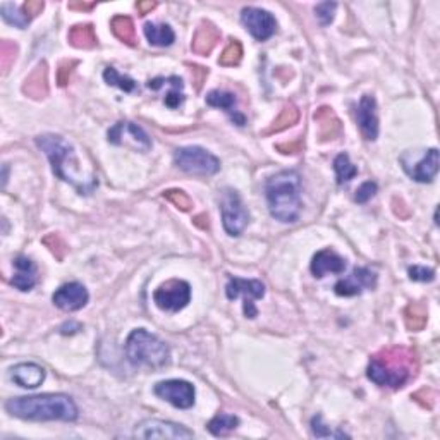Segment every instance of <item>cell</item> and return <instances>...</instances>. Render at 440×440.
Returning <instances> with one entry per match:
<instances>
[{
  "mask_svg": "<svg viewBox=\"0 0 440 440\" xmlns=\"http://www.w3.org/2000/svg\"><path fill=\"white\" fill-rule=\"evenodd\" d=\"M88 299H90V294H88L86 287L79 282L64 284L52 296L54 305L62 312H77L86 306Z\"/></svg>",
  "mask_w": 440,
  "mask_h": 440,
  "instance_id": "obj_16",
  "label": "cell"
},
{
  "mask_svg": "<svg viewBox=\"0 0 440 440\" xmlns=\"http://www.w3.org/2000/svg\"><path fill=\"white\" fill-rule=\"evenodd\" d=\"M236 95L231 91H222V90H213L206 95V103L210 107H217V109H224L227 112L232 114V109L236 107Z\"/></svg>",
  "mask_w": 440,
  "mask_h": 440,
  "instance_id": "obj_35",
  "label": "cell"
},
{
  "mask_svg": "<svg viewBox=\"0 0 440 440\" xmlns=\"http://www.w3.org/2000/svg\"><path fill=\"white\" fill-rule=\"evenodd\" d=\"M241 23L258 42H265L277 31V21L268 10L258 7H245L241 10Z\"/></svg>",
  "mask_w": 440,
  "mask_h": 440,
  "instance_id": "obj_12",
  "label": "cell"
},
{
  "mask_svg": "<svg viewBox=\"0 0 440 440\" xmlns=\"http://www.w3.org/2000/svg\"><path fill=\"white\" fill-rule=\"evenodd\" d=\"M107 139L116 146H131L138 151H148L151 148L146 132L131 121H119L114 124L107 132Z\"/></svg>",
  "mask_w": 440,
  "mask_h": 440,
  "instance_id": "obj_10",
  "label": "cell"
},
{
  "mask_svg": "<svg viewBox=\"0 0 440 440\" xmlns=\"http://www.w3.org/2000/svg\"><path fill=\"white\" fill-rule=\"evenodd\" d=\"M188 68H190L191 76H193V79H195V88L196 90H202L203 83H205L206 76H208V69L202 68V66H196V64H188Z\"/></svg>",
  "mask_w": 440,
  "mask_h": 440,
  "instance_id": "obj_45",
  "label": "cell"
},
{
  "mask_svg": "<svg viewBox=\"0 0 440 440\" xmlns=\"http://www.w3.org/2000/svg\"><path fill=\"white\" fill-rule=\"evenodd\" d=\"M191 299V287L186 280L171 279L158 286V289L153 293V301L164 312H181L186 308Z\"/></svg>",
  "mask_w": 440,
  "mask_h": 440,
  "instance_id": "obj_9",
  "label": "cell"
},
{
  "mask_svg": "<svg viewBox=\"0 0 440 440\" xmlns=\"http://www.w3.org/2000/svg\"><path fill=\"white\" fill-rule=\"evenodd\" d=\"M335 9H337V3L334 2H324V3H318L315 7V13L318 21H320L321 26H327L334 21V14Z\"/></svg>",
  "mask_w": 440,
  "mask_h": 440,
  "instance_id": "obj_41",
  "label": "cell"
},
{
  "mask_svg": "<svg viewBox=\"0 0 440 440\" xmlns=\"http://www.w3.org/2000/svg\"><path fill=\"white\" fill-rule=\"evenodd\" d=\"M135 437L139 439H193L195 434L183 425L164 420H145L135 428Z\"/></svg>",
  "mask_w": 440,
  "mask_h": 440,
  "instance_id": "obj_11",
  "label": "cell"
},
{
  "mask_svg": "<svg viewBox=\"0 0 440 440\" xmlns=\"http://www.w3.org/2000/svg\"><path fill=\"white\" fill-rule=\"evenodd\" d=\"M418 373V356L413 349L394 346L380 349L370 360L367 375L373 384L389 389H401Z\"/></svg>",
  "mask_w": 440,
  "mask_h": 440,
  "instance_id": "obj_2",
  "label": "cell"
},
{
  "mask_svg": "<svg viewBox=\"0 0 440 440\" xmlns=\"http://www.w3.org/2000/svg\"><path fill=\"white\" fill-rule=\"evenodd\" d=\"M208 432L215 437H225V435L231 434L232 430L239 427V418L234 415H225V413H220L215 418L208 421Z\"/></svg>",
  "mask_w": 440,
  "mask_h": 440,
  "instance_id": "obj_29",
  "label": "cell"
},
{
  "mask_svg": "<svg viewBox=\"0 0 440 440\" xmlns=\"http://www.w3.org/2000/svg\"><path fill=\"white\" fill-rule=\"evenodd\" d=\"M155 394L179 409H190L195 404V387L186 380H164L155 386Z\"/></svg>",
  "mask_w": 440,
  "mask_h": 440,
  "instance_id": "obj_13",
  "label": "cell"
},
{
  "mask_svg": "<svg viewBox=\"0 0 440 440\" xmlns=\"http://www.w3.org/2000/svg\"><path fill=\"white\" fill-rule=\"evenodd\" d=\"M346 267V260L331 248L318 251L312 260V273L317 279H321L327 273H342Z\"/></svg>",
  "mask_w": 440,
  "mask_h": 440,
  "instance_id": "obj_20",
  "label": "cell"
},
{
  "mask_svg": "<svg viewBox=\"0 0 440 440\" xmlns=\"http://www.w3.org/2000/svg\"><path fill=\"white\" fill-rule=\"evenodd\" d=\"M299 121V110L298 107L294 105V103H286L284 105V109L280 110L279 116L273 119V123L268 126L267 129H265L261 135L264 136H268V135H273V132H280L284 131V129L291 128V126H294L296 123Z\"/></svg>",
  "mask_w": 440,
  "mask_h": 440,
  "instance_id": "obj_27",
  "label": "cell"
},
{
  "mask_svg": "<svg viewBox=\"0 0 440 440\" xmlns=\"http://www.w3.org/2000/svg\"><path fill=\"white\" fill-rule=\"evenodd\" d=\"M243 59V45L239 40H231L229 45L225 47L224 52L220 54L219 57V64L222 68H234L241 62Z\"/></svg>",
  "mask_w": 440,
  "mask_h": 440,
  "instance_id": "obj_34",
  "label": "cell"
},
{
  "mask_svg": "<svg viewBox=\"0 0 440 440\" xmlns=\"http://www.w3.org/2000/svg\"><path fill=\"white\" fill-rule=\"evenodd\" d=\"M312 430H313V435L318 439H342V437H349L347 434H344V432H339V430H331V428L327 427V425H324V421H321V416L317 415L315 418L312 420Z\"/></svg>",
  "mask_w": 440,
  "mask_h": 440,
  "instance_id": "obj_39",
  "label": "cell"
},
{
  "mask_svg": "<svg viewBox=\"0 0 440 440\" xmlns=\"http://www.w3.org/2000/svg\"><path fill=\"white\" fill-rule=\"evenodd\" d=\"M7 169L9 167H7V164H6L3 165V186H6V183H7Z\"/></svg>",
  "mask_w": 440,
  "mask_h": 440,
  "instance_id": "obj_51",
  "label": "cell"
},
{
  "mask_svg": "<svg viewBox=\"0 0 440 440\" xmlns=\"http://www.w3.org/2000/svg\"><path fill=\"white\" fill-rule=\"evenodd\" d=\"M43 9H45V2H42V0H28V2L21 6V10H23V14L29 21L35 20L38 14H42Z\"/></svg>",
  "mask_w": 440,
  "mask_h": 440,
  "instance_id": "obj_44",
  "label": "cell"
},
{
  "mask_svg": "<svg viewBox=\"0 0 440 440\" xmlns=\"http://www.w3.org/2000/svg\"><path fill=\"white\" fill-rule=\"evenodd\" d=\"M401 164L404 172L413 181H416V183H432L439 172V150L437 148H430L416 162H409L401 157Z\"/></svg>",
  "mask_w": 440,
  "mask_h": 440,
  "instance_id": "obj_15",
  "label": "cell"
},
{
  "mask_svg": "<svg viewBox=\"0 0 440 440\" xmlns=\"http://www.w3.org/2000/svg\"><path fill=\"white\" fill-rule=\"evenodd\" d=\"M0 14H2V20L6 21L7 24H13L20 29H24L26 26L31 23V21L24 16L23 10L17 9L14 3H2V6H0Z\"/></svg>",
  "mask_w": 440,
  "mask_h": 440,
  "instance_id": "obj_33",
  "label": "cell"
},
{
  "mask_svg": "<svg viewBox=\"0 0 440 440\" xmlns=\"http://www.w3.org/2000/svg\"><path fill=\"white\" fill-rule=\"evenodd\" d=\"M225 294L231 301L243 298V310H245L246 318H257L258 310L255 306L257 299H261L265 296V286L261 280L257 279H239V277H231L225 286Z\"/></svg>",
  "mask_w": 440,
  "mask_h": 440,
  "instance_id": "obj_8",
  "label": "cell"
},
{
  "mask_svg": "<svg viewBox=\"0 0 440 440\" xmlns=\"http://www.w3.org/2000/svg\"><path fill=\"white\" fill-rule=\"evenodd\" d=\"M193 222H195V225H198V227H202V229H208V225H210L208 215H206V213H202V215L195 217Z\"/></svg>",
  "mask_w": 440,
  "mask_h": 440,
  "instance_id": "obj_50",
  "label": "cell"
},
{
  "mask_svg": "<svg viewBox=\"0 0 440 440\" xmlns=\"http://www.w3.org/2000/svg\"><path fill=\"white\" fill-rule=\"evenodd\" d=\"M110 28H112V33L116 35V38L121 40L124 45H138L135 23H132V20L129 16H114L112 21H110Z\"/></svg>",
  "mask_w": 440,
  "mask_h": 440,
  "instance_id": "obj_25",
  "label": "cell"
},
{
  "mask_svg": "<svg viewBox=\"0 0 440 440\" xmlns=\"http://www.w3.org/2000/svg\"><path fill=\"white\" fill-rule=\"evenodd\" d=\"M42 243L50 250V253L57 258L59 261H62L68 255V245L64 243V239L59 234H49L42 239Z\"/></svg>",
  "mask_w": 440,
  "mask_h": 440,
  "instance_id": "obj_38",
  "label": "cell"
},
{
  "mask_svg": "<svg viewBox=\"0 0 440 440\" xmlns=\"http://www.w3.org/2000/svg\"><path fill=\"white\" fill-rule=\"evenodd\" d=\"M334 171L335 177H337V184L339 186H344V184L349 183L351 179L358 176V167L351 162L349 155L341 153L335 157L334 160Z\"/></svg>",
  "mask_w": 440,
  "mask_h": 440,
  "instance_id": "obj_30",
  "label": "cell"
},
{
  "mask_svg": "<svg viewBox=\"0 0 440 440\" xmlns=\"http://www.w3.org/2000/svg\"><path fill=\"white\" fill-rule=\"evenodd\" d=\"M17 55V45L14 42H9V40H3L0 43V68H2V73L7 74L9 73L10 66L14 64Z\"/></svg>",
  "mask_w": 440,
  "mask_h": 440,
  "instance_id": "obj_37",
  "label": "cell"
},
{
  "mask_svg": "<svg viewBox=\"0 0 440 440\" xmlns=\"http://www.w3.org/2000/svg\"><path fill=\"white\" fill-rule=\"evenodd\" d=\"M313 121L317 123V135L321 143L332 142V139H335L341 135V121H339V117L335 116L331 107H320L313 114Z\"/></svg>",
  "mask_w": 440,
  "mask_h": 440,
  "instance_id": "obj_19",
  "label": "cell"
},
{
  "mask_svg": "<svg viewBox=\"0 0 440 440\" xmlns=\"http://www.w3.org/2000/svg\"><path fill=\"white\" fill-rule=\"evenodd\" d=\"M68 42L74 49L90 50L98 45L97 33H95L93 24H76L69 29Z\"/></svg>",
  "mask_w": 440,
  "mask_h": 440,
  "instance_id": "obj_24",
  "label": "cell"
},
{
  "mask_svg": "<svg viewBox=\"0 0 440 440\" xmlns=\"http://www.w3.org/2000/svg\"><path fill=\"white\" fill-rule=\"evenodd\" d=\"M10 416L31 421H74L77 420V406L66 394H42L13 397L6 402Z\"/></svg>",
  "mask_w": 440,
  "mask_h": 440,
  "instance_id": "obj_3",
  "label": "cell"
},
{
  "mask_svg": "<svg viewBox=\"0 0 440 440\" xmlns=\"http://www.w3.org/2000/svg\"><path fill=\"white\" fill-rule=\"evenodd\" d=\"M36 146L47 155L52 171L59 179L71 184L79 195H91L98 188V176L93 164H83L71 142L59 135H42L35 139Z\"/></svg>",
  "mask_w": 440,
  "mask_h": 440,
  "instance_id": "obj_1",
  "label": "cell"
},
{
  "mask_svg": "<svg viewBox=\"0 0 440 440\" xmlns=\"http://www.w3.org/2000/svg\"><path fill=\"white\" fill-rule=\"evenodd\" d=\"M143 29H145L146 40L153 47H171L176 40V33L169 24L146 23Z\"/></svg>",
  "mask_w": 440,
  "mask_h": 440,
  "instance_id": "obj_26",
  "label": "cell"
},
{
  "mask_svg": "<svg viewBox=\"0 0 440 440\" xmlns=\"http://www.w3.org/2000/svg\"><path fill=\"white\" fill-rule=\"evenodd\" d=\"M165 84L169 86L167 93H165V98H164L165 105H167L169 109H179V107L184 103L183 79L177 76H169V77H165Z\"/></svg>",
  "mask_w": 440,
  "mask_h": 440,
  "instance_id": "obj_31",
  "label": "cell"
},
{
  "mask_svg": "<svg viewBox=\"0 0 440 440\" xmlns=\"http://www.w3.org/2000/svg\"><path fill=\"white\" fill-rule=\"evenodd\" d=\"M155 7H157V2H150V0H148V2L136 3V9H138L139 16H146L148 13H151V10L155 9Z\"/></svg>",
  "mask_w": 440,
  "mask_h": 440,
  "instance_id": "obj_49",
  "label": "cell"
},
{
  "mask_svg": "<svg viewBox=\"0 0 440 440\" xmlns=\"http://www.w3.org/2000/svg\"><path fill=\"white\" fill-rule=\"evenodd\" d=\"M377 191H379V186H377V183H372V181H368V183H363L360 188H358L356 195H354V199H356L358 203H367L368 199H372L373 196L377 195Z\"/></svg>",
  "mask_w": 440,
  "mask_h": 440,
  "instance_id": "obj_43",
  "label": "cell"
},
{
  "mask_svg": "<svg viewBox=\"0 0 440 440\" xmlns=\"http://www.w3.org/2000/svg\"><path fill=\"white\" fill-rule=\"evenodd\" d=\"M14 382L24 389H36L45 380V370L36 363H20L10 370Z\"/></svg>",
  "mask_w": 440,
  "mask_h": 440,
  "instance_id": "obj_23",
  "label": "cell"
},
{
  "mask_svg": "<svg viewBox=\"0 0 440 440\" xmlns=\"http://www.w3.org/2000/svg\"><path fill=\"white\" fill-rule=\"evenodd\" d=\"M103 79H105L107 84L121 88L126 93H132V91H136V86H138L132 77L123 76V74L117 73L116 68H107L105 71H103Z\"/></svg>",
  "mask_w": 440,
  "mask_h": 440,
  "instance_id": "obj_32",
  "label": "cell"
},
{
  "mask_svg": "<svg viewBox=\"0 0 440 440\" xmlns=\"http://www.w3.org/2000/svg\"><path fill=\"white\" fill-rule=\"evenodd\" d=\"M409 279L416 280V282H432L435 279V270L428 268V267H420V265H415L408 270Z\"/></svg>",
  "mask_w": 440,
  "mask_h": 440,
  "instance_id": "obj_42",
  "label": "cell"
},
{
  "mask_svg": "<svg viewBox=\"0 0 440 440\" xmlns=\"http://www.w3.org/2000/svg\"><path fill=\"white\" fill-rule=\"evenodd\" d=\"M126 356L132 367L160 370L171 361V349L157 335L145 328H136L126 341Z\"/></svg>",
  "mask_w": 440,
  "mask_h": 440,
  "instance_id": "obj_5",
  "label": "cell"
},
{
  "mask_svg": "<svg viewBox=\"0 0 440 440\" xmlns=\"http://www.w3.org/2000/svg\"><path fill=\"white\" fill-rule=\"evenodd\" d=\"M220 212H222V224H224L225 232L229 236L243 234L250 222V213H248L245 203L241 196L234 190H224L220 196Z\"/></svg>",
  "mask_w": 440,
  "mask_h": 440,
  "instance_id": "obj_7",
  "label": "cell"
},
{
  "mask_svg": "<svg viewBox=\"0 0 440 440\" xmlns=\"http://www.w3.org/2000/svg\"><path fill=\"white\" fill-rule=\"evenodd\" d=\"M358 128L367 142L379 138V116H377V100L373 95H363L356 110Z\"/></svg>",
  "mask_w": 440,
  "mask_h": 440,
  "instance_id": "obj_17",
  "label": "cell"
},
{
  "mask_svg": "<svg viewBox=\"0 0 440 440\" xmlns=\"http://www.w3.org/2000/svg\"><path fill=\"white\" fill-rule=\"evenodd\" d=\"M79 62L74 61V59H68V61H62L57 68V83L59 86H68L69 81H71V76L74 73V69L77 68Z\"/></svg>",
  "mask_w": 440,
  "mask_h": 440,
  "instance_id": "obj_40",
  "label": "cell"
},
{
  "mask_svg": "<svg viewBox=\"0 0 440 440\" xmlns=\"http://www.w3.org/2000/svg\"><path fill=\"white\" fill-rule=\"evenodd\" d=\"M23 93L31 100H43L49 97V66L40 62L24 79Z\"/></svg>",
  "mask_w": 440,
  "mask_h": 440,
  "instance_id": "obj_18",
  "label": "cell"
},
{
  "mask_svg": "<svg viewBox=\"0 0 440 440\" xmlns=\"http://www.w3.org/2000/svg\"><path fill=\"white\" fill-rule=\"evenodd\" d=\"M14 267H16V273H14L10 284H13L16 289L23 291V293L31 291L33 287H35L36 280H38L36 265L33 264L31 258L21 255V257H17L16 260H14Z\"/></svg>",
  "mask_w": 440,
  "mask_h": 440,
  "instance_id": "obj_22",
  "label": "cell"
},
{
  "mask_svg": "<svg viewBox=\"0 0 440 440\" xmlns=\"http://www.w3.org/2000/svg\"><path fill=\"white\" fill-rule=\"evenodd\" d=\"M164 196L165 199H167L169 203H172L176 208H179L181 212H190L191 208H193V199L188 196L186 191L183 190H167L164 191Z\"/></svg>",
  "mask_w": 440,
  "mask_h": 440,
  "instance_id": "obj_36",
  "label": "cell"
},
{
  "mask_svg": "<svg viewBox=\"0 0 440 440\" xmlns=\"http://www.w3.org/2000/svg\"><path fill=\"white\" fill-rule=\"evenodd\" d=\"M268 212L275 220L294 224L301 215V176L296 171H280L268 177L267 186Z\"/></svg>",
  "mask_w": 440,
  "mask_h": 440,
  "instance_id": "obj_4",
  "label": "cell"
},
{
  "mask_svg": "<svg viewBox=\"0 0 440 440\" xmlns=\"http://www.w3.org/2000/svg\"><path fill=\"white\" fill-rule=\"evenodd\" d=\"M377 286V273L372 272L370 268L356 267L346 279H341L334 286V291L337 296L344 298H351V296H358L363 291L373 289Z\"/></svg>",
  "mask_w": 440,
  "mask_h": 440,
  "instance_id": "obj_14",
  "label": "cell"
},
{
  "mask_svg": "<svg viewBox=\"0 0 440 440\" xmlns=\"http://www.w3.org/2000/svg\"><path fill=\"white\" fill-rule=\"evenodd\" d=\"M174 164L191 176H213L220 171V160L202 146H183L174 151Z\"/></svg>",
  "mask_w": 440,
  "mask_h": 440,
  "instance_id": "obj_6",
  "label": "cell"
},
{
  "mask_svg": "<svg viewBox=\"0 0 440 440\" xmlns=\"http://www.w3.org/2000/svg\"><path fill=\"white\" fill-rule=\"evenodd\" d=\"M392 208H394V213L399 219H409V215H411V210L406 206V203L401 198L392 199Z\"/></svg>",
  "mask_w": 440,
  "mask_h": 440,
  "instance_id": "obj_47",
  "label": "cell"
},
{
  "mask_svg": "<svg viewBox=\"0 0 440 440\" xmlns=\"http://www.w3.org/2000/svg\"><path fill=\"white\" fill-rule=\"evenodd\" d=\"M428 321V310L425 303H411L404 310V324L408 331L420 332L423 331Z\"/></svg>",
  "mask_w": 440,
  "mask_h": 440,
  "instance_id": "obj_28",
  "label": "cell"
},
{
  "mask_svg": "<svg viewBox=\"0 0 440 440\" xmlns=\"http://www.w3.org/2000/svg\"><path fill=\"white\" fill-rule=\"evenodd\" d=\"M219 42H220V31L217 29V26L208 23V21H202L193 35L191 50H193L196 55H203V57H206L210 52L215 49Z\"/></svg>",
  "mask_w": 440,
  "mask_h": 440,
  "instance_id": "obj_21",
  "label": "cell"
},
{
  "mask_svg": "<svg viewBox=\"0 0 440 440\" xmlns=\"http://www.w3.org/2000/svg\"><path fill=\"white\" fill-rule=\"evenodd\" d=\"M277 151H280V153L284 155H296L299 153V151H303V148H305V143H303V139H296V142H291V143H280V145H277Z\"/></svg>",
  "mask_w": 440,
  "mask_h": 440,
  "instance_id": "obj_46",
  "label": "cell"
},
{
  "mask_svg": "<svg viewBox=\"0 0 440 440\" xmlns=\"http://www.w3.org/2000/svg\"><path fill=\"white\" fill-rule=\"evenodd\" d=\"M68 7L71 10H79V13H90L97 7L95 2H83V0H73V2L68 3Z\"/></svg>",
  "mask_w": 440,
  "mask_h": 440,
  "instance_id": "obj_48",
  "label": "cell"
}]
</instances>
